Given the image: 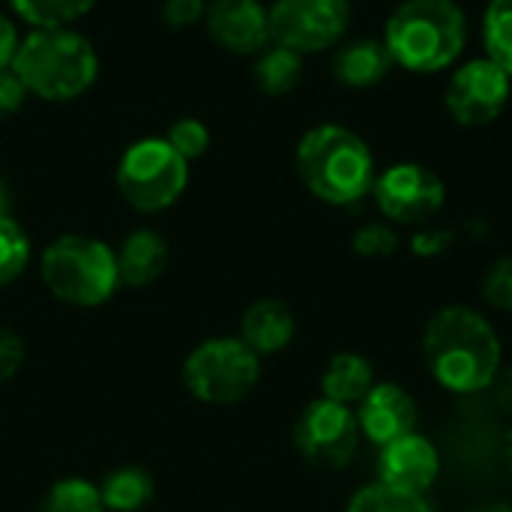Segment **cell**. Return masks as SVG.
Listing matches in <instances>:
<instances>
[{
  "label": "cell",
  "mask_w": 512,
  "mask_h": 512,
  "mask_svg": "<svg viewBox=\"0 0 512 512\" xmlns=\"http://www.w3.org/2000/svg\"><path fill=\"white\" fill-rule=\"evenodd\" d=\"M423 357L432 378L459 396L489 390L504 369L498 330L483 312L468 306H444L429 318Z\"/></svg>",
  "instance_id": "1"
},
{
  "label": "cell",
  "mask_w": 512,
  "mask_h": 512,
  "mask_svg": "<svg viewBox=\"0 0 512 512\" xmlns=\"http://www.w3.org/2000/svg\"><path fill=\"white\" fill-rule=\"evenodd\" d=\"M297 177L324 204L348 207L372 195L378 168L372 147L348 126H312L297 144Z\"/></svg>",
  "instance_id": "2"
},
{
  "label": "cell",
  "mask_w": 512,
  "mask_h": 512,
  "mask_svg": "<svg viewBox=\"0 0 512 512\" xmlns=\"http://www.w3.org/2000/svg\"><path fill=\"white\" fill-rule=\"evenodd\" d=\"M12 72L21 78L27 96L33 99L72 102L96 84L99 54L93 42L75 27L30 30L21 36Z\"/></svg>",
  "instance_id": "3"
},
{
  "label": "cell",
  "mask_w": 512,
  "mask_h": 512,
  "mask_svg": "<svg viewBox=\"0 0 512 512\" xmlns=\"http://www.w3.org/2000/svg\"><path fill=\"white\" fill-rule=\"evenodd\" d=\"M396 66L414 75L450 69L468 45V18L456 0H405L384 27Z\"/></svg>",
  "instance_id": "4"
},
{
  "label": "cell",
  "mask_w": 512,
  "mask_h": 512,
  "mask_svg": "<svg viewBox=\"0 0 512 512\" xmlns=\"http://www.w3.org/2000/svg\"><path fill=\"white\" fill-rule=\"evenodd\" d=\"M39 276L60 303L93 309L108 303L120 285L117 252L96 237L63 234L42 252Z\"/></svg>",
  "instance_id": "5"
},
{
  "label": "cell",
  "mask_w": 512,
  "mask_h": 512,
  "mask_svg": "<svg viewBox=\"0 0 512 512\" xmlns=\"http://www.w3.org/2000/svg\"><path fill=\"white\" fill-rule=\"evenodd\" d=\"M117 192L138 213H159L177 204L189 186V162L162 138H138L117 162Z\"/></svg>",
  "instance_id": "6"
},
{
  "label": "cell",
  "mask_w": 512,
  "mask_h": 512,
  "mask_svg": "<svg viewBox=\"0 0 512 512\" xmlns=\"http://www.w3.org/2000/svg\"><path fill=\"white\" fill-rule=\"evenodd\" d=\"M261 378V357L240 336L201 342L183 363L186 390L207 405L243 402Z\"/></svg>",
  "instance_id": "7"
},
{
  "label": "cell",
  "mask_w": 512,
  "mask_h": 512,
  "mask_svg": "<svg viewBox=\"0 0 512 512\" xmlns=\"http://www.w3.org/2000/svg\"><path fill=\"white\" fill-rule=\"evenodd\" d=\"M267 9L273 42L300 57L339 45L351 24L348 0H273Z\"/></svg>",
  "instance_id": "8"
},
{
  "label": "cell",
  "mask_w": 512,
  "mask_h": 512,
  "mask_svg": "<svg viewBox=\"0 0 512 512\" xmlns=\"http://www.w3.org/2000/svg\"><path fill=\"white\" fill-rule=\"evenodd\" d=\"M360 438L363 432L357 414L348 405L330 402L324 396L306 405L294 426V447L300 450V456L309 465L330 471H339L354 459Z\"/></svg>",
  "instance_id": "9"
},
{
  "label": "cell",
  "mask_w": 512,
  "mask_h": 512,
  "mask_svg": "<svg viewBox=\"0 0 512 512\" xmlns=\"http://www.w3.org/2000/svg\"><path fill=\"white\" fill-rule=\"evenodd\" d=\"M372 198L390 222L420 225L444 207L447 186L432 168L420 162H399L375 177Z\"/></svg>",
  "instance_id": "10"
},
{
  "label": "cell",
  "mask_w": 512,
  "mask_h": 512,
  "mask_svg": "<svg viewBox=\"0 0 512 512\" xmlns=\"http://www.w3.org/2000/svg\"><path fill=\"white\" fill-rule=\"evenodd\" d=\"M512 78L489 57L462 63L447 84L444 105L459 126H486L501 117L510 102Z\"/></svg>",
  "instance_id": "11"
},
{
  "label": "cell",
  "mask_w": 512,
  "mask_h": 512,
  "mask_svg": "<svg viewBox=\"0 0 512 512\" xmlns=\"http://www.w3.org/2000/svg\"><path fill=\"white\" fill-rule=\"evenodd\" d=\"M207 36L228 54H261L270 36V9L261 0H210L204 12Z\"/></svg>",
  "instance_id": "12"
},
{
  "label": "cell",
  "mask_w": 512,
  "mask_h": 512,
  "mask_svg": "<svg viewBox=\"0 0 512 512\" xmlns=\"http://www.w3.org/2000/svg\"><path fill=\"white\" fill-rule=\"evenodd\" d=\"M378 450V483H384L387 489L423 495L435 486L441 474V456L435 444L420 432L402 435Z\"/></svg>",
  "instance_id": "13"
},
{
  "label": "cell",
  "mask_w": 512,
  "mask_h": 512,
  "mask_svg": "<svg viewBox=\"0 0 512 512\" xmlns=\"http://www.w3.org/2000/svg\"><path fill=\"white\" fill-rule=\"evenodd\" d=\"M354 414H357L363 438H369L375 447H384L402 435L417 432V417H420L411 393L399 384H390V381L375 384L363 396V402L357 405Z\"/></svg>",
  "instance_id": "14"
},
{
  "label": "cell",
  "mask_w": 512,
  "mask_h": 512,
  "mask_svg": "<svg viewBox=\"0 0 512 512\" xmlns=\"http://www.w3.org/2000/svg\"><path fill=\"white\" fill-rule=\"evenodd\" d=\"M294 333H297L294 312L282 300H270V297L252 303L240 321V339L258 357H270V354L285 351L291 345Z\"/></svg>",
  "instance_id": "15"
},
{
  "label": "cell",
  "mask_w": 512,
  "mask_h": 512,
  "mask_svg": "<svg viewBox=\"0 0 512 512\" xmlns=\"http://www.w3.org/2000/svg\"><path fill=\"white\" fill-rule=\"evenodd\" d=\"M393 66L396 63L384 39H351L333 54V78L342 87H354V90L381 84Z\"/></svg>",
  "instance_id": "16"
},
{
  "label": "cell",
  "mask_w": 512,
  "mask_h": 512,
  "mask_svg": "<svg viewBox=\"0 0 512 512\" xmlns=\"http://www.w3.org/2000/svg\"><path fill=\"white\" fill-rule=\"evenodd\" d=\"M165 267H168V243L162 234L150 228L132 231L117 249V273L120 282L129 288L153 285L165 273Z\"/></svg>",
  "instance_id": "17"
},
{
  "label": "cell",
  "mask_w": 512,
  "mask_h": 512,
  "mask_svg": "<svg viewBox=\"0 0 512 512\" xmlns=\"http://www.w3.org/2000/svg\"><path fill=\"white\" fill-rule=\"evenodd\" d=\"M375 366L363 357V354H354V351H342L336 354L324 375H321V393L324 399L330 402H339V405H360L363 396L375 387Z\"/></svg>",
  "instance_id": "18"
},
{
  "label": "cell",
  "mask_w": 512,
  "mask_h": 512,
  "mask_svg": "<svg viewBox=\"0 0 512 512\" xmlns=\"http://www.w3.org/2000/svg\"><path fill=\"white\" fill-rule=\"evenodd\" d=\"M99 495L105 512H138L153 501V477L138 465H126L105 477Z\"/></svg>",
  "instance_id": "19"
},
{
  "label": "cell",
  "mask_w": 512,
  "mask_h": 512,
  "mask_svg": "<svg viewBox=\"0 0 512 512\" xmlns=\"http://www.w3.org/2000/svg\"><path fill=\"white\" fill-rule=\"evenodd\" d=\"M303 75V57L285 45L270 42L255 63V84L267 93V96H285L297 87Z\"/></svg>",
  "instance_id": "20"
},
{
  "label": "cell",
  "mask_w": 512,
  "mask_h": 512,
  "mask_svg": "<svg viewBox=\"0 0 512 512\" xmlns=\"http://www.w3.org/2000/svg\"><path fill=\"white\" fill-rule=\"evenodd\" d=\"M9 6L30 30H48L72 27L96 6V0H9Z\"/></svg>",
  "instance_id": "21"
},
{
  "label": "cell",
  "mask_w": 512,
  "mask_h": 512,
  "mask_svg": "<svg viewBox=\"0 0 512 512\" xmlns=\"http://www.w3.org/2000/svg\"><path fill=\"white\" fill-rule=\"evenodd\" d=\"M483 48L512 78V0H489L483 12Z\"/></svg>",
  "instance_id": "22"
},
{
  "label": "cell",
  "mask_w": 512,
  "mask_h": 512,
  "mask_svg": "<svg viewBox=\"0 0 512 512\" xmlns=\"http://www.w3.org/2000/svg\"><path fill=\"white\" fill-rule=\"evenodd\" d=\"M39 512H105V504L99 486L84 477H66L45 492Z\"/></svg>",
  "instance_id": "23"
},
{
  "label": "cell",
  "mask_w": 512,
  "mask_h": 512,
  "mask_svg": "<svg viewBox=\"0 0 512 512\" xmlns=\"http://www.w3.org/2000/svg\"><path fill=\"white\" fill-rule=\"evenodd\" d=\"M345 512H432L429 504L423 501V495H408V492H396L387 489L384 483H372L363 486L351 501Z\"/></svg>",
  "instance_id": "24"
},
{
  "label": "cell",
  "mask_w": 512,
  "mask_h": 512,
  "mask_svg": "<svg viewBox=\"0 0 512 512\" xmlns=\"http://www.w3.org/2000/svg\"><path fill=\"white\" fill-rule=\"evenodd\" d=\"M30 261V240L12 216L0 219V288L12 285Z\"/></svg>",
  "instance_id": "25"
},
{
  "label": "cell",
  "mask_w": 512,
  "mask_h": 512,
  "mask_svg": "<svg viewBox=\"0 0 512 512\" xmlns=\"http://www.w3.org/2000/svg\"><path fill=\"white\" fill-rule=\"evenodd\" d=\"M165 141H168L186 162H192V159H198V156L207 153V147H210V129H207V123L198 120V117H180V120H174V123L168 126Z\"/></svg>",
  "instance_id": "26"
},
{
  "label": "cell",
  "mask_w": 512,
  "mask_h": 512,
  "mask_svg": "<svg viewBox=\"0 0 512 512\" xmlns=\"http://www.w3.org/2000/svg\"><path fill=\"white\" fill-rule=\"evenodd\" d=\"M399 249V234L387 222H369L354 234V252L363 258H390Z\"/></svg>",
  "instance_id": "27"
},
{
  "label": "cell",
  "mask_w": 512,
  "mask_h": 512,
  "mask_svg": "<svg viewBox=\"0 0 512 512\" xmlns=\"http://www.w3.org/2000/svg\"><path fill=\"white\" fill-rule=\"evenodd\" d=\"M483 297L495 306V309H504L512 312V255L498 258L486 279H483Z\"/></svg>",
  "instance_id": "28"
},
{
  "label": "cell",
  "mask_w": 512,
  "mask_h": 512,
  "mask_svg": "<svg viewBox=\"0 0 512 512\" xmlns=\"http://www.w3.org/2000/svg\"><path fill=\"white\" fill-rule=\"evenodd\" d=\"M204 12H207V0H165L162 3V21L174 30L204 24Z\"/></svg>",
  "instance_id": "29"
},
{
  "label": "cell",
  "mask_w": 512,
  "mask_h": 512,
  "mask_svg": "<svg viewBox=\"0 0 512 512\" xmlns=\"http://www.w3.org/2000/svg\"><path fill=\"white\" fill-rule=\"evenodd\" d=\"M24 363V339L9 327H0V384L15 378Z\"/></svg>",
  "instance_id": "30"
},
{
  "label": "cell",
  "mask_w": 512,
  "mask_h": 512,
  "mask_svg": "<svg viewBox=\"0 0 512 512\" xmlns=\"http://www.w3.org/2000/svg\"><path fill=\"white\" fill-rule=\"evenodd\" d=\"M27 102V90L12 69H0V120L15 117Z\"/></svg>",
  "instance_id": "31"
},
{
  "label": "cell",
  "mask_w": 512,
  "mask_h": 512,
  "mask_svg": "<svg viewBox=\"0 0 512 512\" xmlns=\"http://www.w3.org/2000/svg\"><path fill=\"white\" fill-rule=\"evenodd\" d=\"M18 45H21V33H18L15 21L6 12H0V69H12Z\"/></svg>",
  "instance_id": "32"
},
{
  "label": "cell",
  "mask_w": 512,
  "mask_h": 512,
  "mask_svg": "<svg viewBox=\"0 0 512 512\" xmlns=\"http://www.w3.org/2000/svg\"><path fill=\"white\" fill-rule=\"evenodd\" d=\"M450 240H453V234H444V231H423V234H417L414 237V252L417 255H438V252H444L447 246H450Z\"/></svg>",
  "instance_id": "33"
},
{
  "label": "cell",
  "mask_w": 512,
  "mask_h": 512,
  "mask_svg": "<svg viewBox=\"0 0 512 512\" xmlns=\"http://www.w3.org/2000/svg\"><path fill=\"white\" fill-rule=\"evenodd\" d=\"M492 387L498 390V402H501V408L512 414V369H501Z\"/></svg>",
  "instance_id": "34"
},
{
  "label": "cell",
  "mask_w": 512,
  "mask_h": 512,
  "mask_svg": "<svg viewBox=\"0 0 512 512\" xmlns=\"http://www.w3.org/2000/svg\"><path fill=\"white\" fill-rule=\"evenodd\" d=\"M9 216V195H6V186L0 183V219Z\"/></svg>",
  "instance_id": "35"
},
{
  "label": "cell",
  "mask_w": 512,
  "mask_h": 512,
  "mask_svg": "<svg viewBox=\"0 0 512 512\" xmlns=\"http://www.w3.org/2000/svg\"><path fill=\"white\" fill-rule=\"evenodd\" d=\"M507 465H510V474H512V432L507 435Z\"/></svg>",
  "instance_id": "36"
},
{
  "label": "cell",
  "mask_w": 512,
  "mask_h": 512,
  "mask_svg": "<svg viewBox=\"0 0 512 512\" xmlns=\"http://www.w3.org/2000/svg\"><path fill=\"white\" fill-rule=\"evenodd\" d=\"M480 512H512L510 507H504V504H498V507H486V510H480Z\"/></svg>",
  "instance_id": "37"
}]
</instances>
